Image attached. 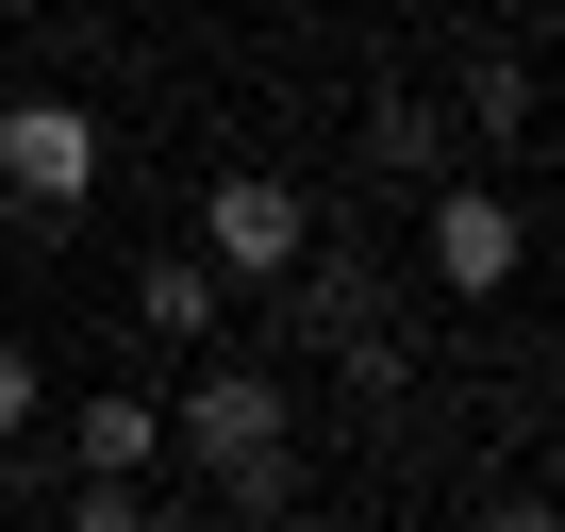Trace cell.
<instances>
[{
  "instance_id": "obj_6",
  "label": "cell",
  "mask_w": 565,
  "mask_h": 532,
  "mask_svg": "<svg viewBox=\"0 0 565 532\" xmlns=\"http://www.w3.org/2000/svg\"><path fill=\"white\" fill-rule=\"evenodd\" d=\"M84 466H100V482H150V466H167V400H150V383H84Z\"/></svg>"
},
{
  "instance_id": "obj_5",
  "label": "cell",
  "mask_w": 565,
  "mask_h": 532,
  "mask_svg": "<svg viewBox=\"0 0 565 532\" xmlns=\"http://www.w3.org/2000/svg\"><path fill=\"white\" fill-rule=\"evenodd\" d=\"M216 300H233V284H216L200 249H150V266H134V333H150V350H216Z\"/></svg>"
},
{
  "instance_id": "obj_8",
  "label": "cell",
  "mask_w": 565,
  "mask_h": 532,
  "mask_svg": "<svg viewBox=\"0 0 565 532\" xmlns=\"http://www.w3.org/2000/svg\"><path fill=\"white\" fill-rule=\"evenodd\" d=\"M532 100H548V84H532V67H515V51H482V67H466V100H449V117H466V134H482V150H515V134H532Z\"/></svg>"
},
{
  "instance_id": "obj_7",
  "label": "cell",
  "mask_w": 565,
  "mask_h": 532,
  "mask_svg": "<svg viewBox=\"0 0 565 532\" xmlns=\"http://www.w3.org/2000/svg\"><path fill=\"white\" fill-rule=\"evenodd\" d=\"M366 183H449V117L433 100H366V150H350Z\"/></svg>"
},
{
  "instance_id": "obj_9",
  "label": "cell",
  "mask_w": 565,
  "mask_h": 532,
  "mask_svg": "<svg viewBox=\"0 0 565 532\" xmlns=\"http://www.w3.org/2000/svg\"><path fill=\"white\" fill-rule=\"evenodd\" d=\"M200 499H216V515H282V499H300V449H266V466H216Z\"/></svg>"
},
{
  "instance_id": "obj_2",
  "label": "cell",
  "mask_w": 565,
  "mask_h": 532,
  "mask_svg": "<svg viewBox=\"0 0 565 532\" xmlns=\"http://www.w3.org/2000/svg\"><path fill=\"white\" fill-rule=\"evenodd\" d=\"M300 249H317V200H300V183H282V167H216V200H200V266H216L233 300H266Z\"/></svg>"
},
{
  "instance_id": "obj_4",
  "label": "cell",
  "mask_w": 565,
  "mask_h": 532,
  "mask_svg": "<svg viewBox=\"0 0 565 532\" xmlns=\"http://www.w3.org/2000/svg\"><path fill=\"white\" fill-rule=\"evenodd\" d=\"M416 200H433V284H449V300H499L515 266H532V216H515L499 183H416Z\"/></svg>"
},
{
  "instance_id": "obj_10",
  "label": "cell",
  "mask_w": 565,
  "mask_h": 532,
  "mask_svg": "<svg viewBox=\"0 0 565 532\" xmlns=\"http://www.w3.org/2000/svg\"><path fill=\"white\" fill-rule=\"evenodd\" d=\"M18 433H51V366H34V350H0V449H18Z\"/></svg>"
},
{
  "instance_id": "obj_1",
  "label": "cell",
  "mask_w": 565,
  "mask_h": 532,
  "mask_svg": "<svg viewBox=\"0 0 565 532\" xmlns=\"http://www.w3.org/2000/svg\"><path fill=\"white\" fill-rule=\"evenodd\" d=\"M167 449L216 482V466H266V449H300V383H282V366H216L200 350V383L167 400Z\"/></svg>"
},
{
  "instance_id": "obj_3",
  "label": "cell",
  "mask_w": 565,
  "mask_h": 532,
  "mask_svg": "<svg viewBox=\"0 0 565 532\" xmlns=\"http://www.w3.org/2000/svg\"><path fill=\"white\" fill-rule=\"evenodd\" d=\"M0 200H18L34 233L100 200V117L84 100H0Z\"/></svg>"
}]
</instances>
